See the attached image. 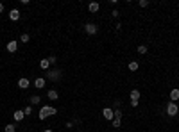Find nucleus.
Listing matches in <instances>:
<instances>
[{
    "label": "nucleus",
    "instance_id": "a878e982",
    "mask_svg": "<svg viewBox=\"0 0 179 132\" xmlns=\"http://www.w3.org/2000/svg\"><path fill=\"white\" fill-rule=\"evenodd\" d=\"M120 29H122V23H120V21H118V23H117V25H115V31H117V32H118V31H120Z\"/></svg>",
    "mask_w": 179,
    "mask_h": 132
},
{
    "label": "nucleus",
    "instance_id": "39448f33",
    "mask_svg": "<svg viewBox=\"0 0 179 132\" xmlns=\"http://www.w3.org/2000/svg\"><path fill=\"white\" fill-rule=\"evenodd\" d=\"M102 114H104V118H106V120H111V121L115 120V111H113V109H111V107H104Z\"/></svg>",
    "mask_w": 179,
    "mask_h": 132
},
{
    "label": "nucleus",
    "instance_id": "4468645a",
    "mask_svg": "<svg viewBox=\"0 0 179 132\" xmlns=\"http://www.w3.org/2000/svg\"><path fill=\"white\" fill-rule=\"evenodd\" d=\"M175 100H179V89L177 87L170 91V102H175Z\"/></svg>",
    "mask_w": 179,
    "mask_h": 132
},
{
    "label": "nucleus",
    "instance_id": "0eeeda50",
    "mask_svg": "<svg viewBox=\"0 0 179 132\" xmlns=\"http://www.w3.org/2000/svg\"><path fill=\"white\" fill-rule=\"evenodd\" d=\"M16 50H18V41H16V39H11V41L7 43V52H9V54H14Z\"/></svg>",
    "mask_w": 179,
    "mask_h": 132
},
{
    "label": "nucleus",
    "instance_id": "7ed1b4c3",
    "mask_svg": "<svg viewBox=\"0 0 179 132\" xmlns=\"http://www.w3.org/2000/svg\"><path fill=\"white\" fill-rule=\"evenodd\" d=\"M177 113H179L177 104H175V102H168V104H167V114H168V116H177Z\"/></svg>",
    "mask_w": 179,
    "mask_h": 132
},
{
    "label": "nucleus",
    "instance_id": "20e7f679",
    "mask_svg": "<svg viewBox=\"0 0 179 132\" xmlns=\"http://www.w3.org/2000/svg\"><path fill=\"white\" fill-rule=\"evenodd\" d=\"M97 31H99V27H97L95 23H86V25H84V32H86V34H90V36L97 34Z\"/></svg>",
    "mask_w": 179,
    "mask_h": 132
},
{
    "label": "nucleus",
    "instance_id": "f3484780",
    "mask_svg": "<svg viewBox=\"0 0 179 132\" xmlns=\"http://www.w3.org/2000/svg\"><path fill=\"white\" fill-rule=\"evenodd\" d=\"M29 100H31V105H38V104L41 102V98H39L38 95H32V97H31Z\"/></svg>",
    "mask_w": 179,
    "mask_h": 132
},
{
    "label": "nucleus",
    "instance_id": "9b49d317",
    "mask_svg": "<svg viewBox=\"0 0 179 132\" xmlns=\"http://www.w3.org/2000/svg\"><path fill=\"white\" fill-rule=\"evenodd\" d=\"M39 68H41V70H47V72L50 70V62H49V59H47V57L39 61Z\"/></svg>",
    "mask_w": 179,
    "mask_h": 132
},
{
    "label": "nucleus",
    "instance_id": "dca6fc26",
    "mask_svg": "<svg viewBox=\"0 0 179 132\" xmlns=\"http://www.w3.org/2000/svg\"><path fill=\"white\" fill-rule=\"evenodd\" d=\"M140 95H142V93H140L138 89H132L129 97H131V100H140Z\"/></svg>",
    "mask_w": 179,
    "mask_h": 132
},
{
    "label": "nucleus",
    "instance_id": "f8f14e48",
    "mask_svg": "<svg viewBox=\"0 0 179 132\" xmlns=\"http://www.w3.org/2000/svg\"><path fill=\"white\" fill-rule=\"evenodd\" d=\"M47 97H49V100H57V98H59V93H57L56 89H49Z\"/></svg>",
    "mask_w": 179,
    "mask_h": 132
},
{
    "label": "nucleus",
    "instance_id": "a211bd4d",
    "mask_svg": "<svg viewBox=\"0 0 179 132\" xmlns=\"http://www.w3.org/2000/svg\"><path fill=\"white\" fill-rule=\"evenodd\" d=\"M4 132H16V125H14V123L6 125V127H4Z\"/></svg>",
    "mask_w": 179,
    "mask_h": 132
},
{
    "label": "nucleus",
    "instance_id": "6e6552de",
    "mask_svg": "<svg viewBox=\"0 0 179 132\" xmlns=\"http://www.w3.org/2000/svg\"><path fill=\"white\" fill-rule=\"evenodd\" d=\"M29 86H31V80L25 79V77H21V79L18 80V87H20V89H27Z\"/></svg>",
    "mask_w": 179,
    "mask_h": 132
},
{
    "label": "nucleus",
    "instance_id": "aec40b11",
    "mask_svg": "<svg viewBox=\"0 0 179 132\" xmlns=\"http://www.w3.org/2000/svg\"><path fill=\"white\" fill-rule=\"evenodd\" d=\"M24 114H25V116H31V114H32V105H27V107L24 109Z\"/></svg>",
    "mask_w": 179,
    "mask_h": 132
},
{
    "label": "nucleus",
    "instance_id": "1a4fd4ad",
    "mask_svg": "<svg viewBox=\"0 0 179 132\" xmlns=\"http://www.w3.org/2000/svg\"><path fill=\"white\" fill-rule=\"evenodd\" d=\"M99 9H100V4H99V2H90V4H88V11H90V13H97Z\"/></svg>",
    "mask_w": 179,
    "mask_h": 132
},
{
    "label": "nucleus",
    "instance_id": "5701e85b",
    "mask_svg": "<svg viewBox=\"0 0 179 132\" xmlns=\"http://www.w3.org/2000/svg\"><path fill=\"white\" fill-rule=\"evenodd\" d=\"M47 59H49V62H50V66L57 62V57H56V55H50V57H47Z\"/></svg>",
    "mask_w": 179,
    "mask_h": 132
},
{
    "label": "nucleus",
    "instance_id": "bb28decb",
    "mask_svg": "<svg viewBox=\"0 0 179 132\" xmlns=\"http://www.w3.org/2000/svg\"><path fill=\"white\" fill-rule=\"evenodd\" d=\"M4 11V4H0V13H2Z\"/></svg>",
    "mask_w": 179,
    "mask_h": 132
},
{
    "label": "nucleus",
    "instance_id": "c85d7f7f",
    "mask_svg": "<svg viewBox=\"0 0 179 132\" xmlns=\"http://www.w3.org/2000/svg\"><path fill=\"white\" fill-rule=\"evenodd\" d=\"M0 66H2V62H0Z\"/></svg>",
    "mask_w": 179,
    "mask_h": 132
},
{
    "label": "nucleus",
    "instance_id": "412c9836",
    "mask_svg": "<svg viewBox=\"0 0 179 132\" xmlns=\"http://www.w3.org/2000/svg\"><path fill=\"white\" fill-rule=\"evenodd\" d=\"M111 125H113L115 128H120V125H122V120H117V118H115L113 121H111Z\"/></svg>",
    "mask_w": 179,
    "mask_h": 132
},
{
    "label": "nucleus",
    "instance_id": "ddd939ff",
    "mask_svg": "<svg viewBox=\"0 0 179 132\" xmlns=\"http://www.w3.org/2000/svg\"><path fill=\"white\" fill-rule=\"evenodd\" d=\"M13 118H14V121H21V120L25 118V114H24V111H14Z\"/></svg>",
    "mask_w": 179,
    "mask_h": 132
},
{
    "label": "nucleus",
    "instance_id": "393cba45",
    "mask_svg": "<svg viewBox=\"0 0 179 132\" xmlns=\"http://www.w3.org/2000/svg\"><path fill=\"white\" fill-rule=\"evenodd\" d=\"M149 6V0H140V7H147Z\"/></svg>",
    "mask_w": 179,
    "mask_h": 132
},
{
    "label": "nucleus",
    "instance_id": "423d86ee",
    "mask_svg": "<svg viewBox=\"0 0 179 132\" xmlns=\"http://www.w3.org/2000/svg\"><path fill=\"white\" fill-rule=\"evenodd\" d=\"M45 84H47V79H45V77H38L34 80V87H36V89H43Z\"/></svg>",
    "mask_w": 179,
    "mask_h": 132
},
{
    "label": "nucleus",
    "instance_id": "2eb2a0df",
    "mask_svg": "<svg viewBox=\"0 0 179 132\" xmlns=\"http://www.w3.org/2000/svg\"><path fill=\"white\" fill-rule=\"evenodd\" d=\"M127 68H129V70H131V72H136V70H138V68H140V64H138V62H136V61H131V62H129V64H127Z\"/></svg>",
    "mask_w": 179,
    "mask_h": 132
},
{
    "label": "nucleus",
    "instance_id": "f03ea898",
    "mask_svg": "<svg viewBox=\"0 0 179 132\" xmlns=\"http://www.w3.org/2000/svg\"><path fill=\"white\" fill-rule=\"evenodd\" d=\"M61 77H63V72H61V70H57V68H52V70H49V72H47V79H49V80H52V82H59V80H61Z\"/></svg>",
    "mask_w": 179,
    "mask_h": 132
},
{
    "label": "nucleus",
    "instance_id": "cd10ccee",
    "mask_svg": "<svg viewBox=\"0 0 179 132\" xmlns=\"http://www.w3.org/2000/svg\"><path fill=\"white\" fill-rule=\"evenodd\" d=\"M43 132H52V130H50V128H47V130H43Z\"/></svg>",
    "mask_w": 179,
    "mask_h": 132
},
{
    "label": "nucleus",
    "instance_id": "4be33fe9",
    "mask_svg": "<svg viewBox=\"0 0 179 132\" xmlns=\"http://www.w3.org/2000/svg\"><path fill=\"white\" fill-rule=\"evenodd\" d=\"M138 54H142V55L147 54V45H140V47H138Z\"/></svg>",
    "mask_w": 179,
    "mask_h": 132
},
{
    "label": "nucleus",
    "instance_id": "b1692460",
    "mask_svg": "<svg viewBox=\"0 0 179 132\" xmlns=\"http://www.w3.org/2000/svg\"><path fill=\"white\" fill-rule=\"evenodd\" d=\"M115 118L117 120H122V111H120V109H117V111H115Z\"/></svg>",
    "mask_w": 179,
    "mask_h": 132
},
{
    "label": "nucleus",
    "instance_id": "9d476101",
    "mask_svg": "<svg viewBox=\"0 0 179 132\" xmlns=\"http://www.w3.org/2000/svg\"><path fill=\"white\" fill-rule=\"evenodd\" d=\"M9 20L18 21V20H20V11H18V9H11V11H9Z\"/></svg>",
    "mask_w": 179,
    "mask_h": 132
},
{
    "label": "nucleus",
    "instance_id": "f257e3e1",
    "mask_svg": "<svg viewBox=\"0 0 179 132\" xmlns=\"http://www.w3.org/2000/svg\"><path fill=\"white\" fill-rule=\"evenodd\" d=\"M56 113H57V109H56V107H52V105H43V107L39 109L38 118H39V120H47V118L54 116Z\"/></svg>",
    "mask_w": 179,
    "mask_h": 132
},
{
    "label": "nucleus",
    "instance_id": "6ab92c4d",
    "mask_svg": "<svg viewBox=\"0 0 179 132\" xmlns=\"http://www.w3.org/2000/svg\"><path fill=\"white\" fill-rule=\"evenodd\" d=\"M29 39H31L29 34H21V36H20V41H21V43H29Z\"/></svg>",
    "mask_w": 179,
    "mask_h": 132
}]
</instances>
